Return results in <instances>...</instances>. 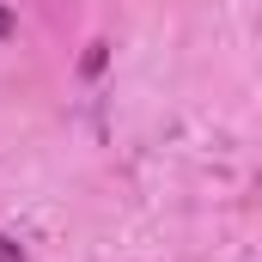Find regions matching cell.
Here are the masks:
<instances>
[{
	"label": "cell",
	"mask_w": 262,
	"mask_h": 262,
	"mask_svg": "<svg viewBox=\"0 0 262 262\" xmlns=\"http://www.w3.org/2000/svg\"><path fill=\"white\" fill-rule=\"evenodd\" d=\"M6 37H12V12L0 6V43H6Z\"/></svg>",
	"instance_id": "7a4b0ae2"
},
{
	"label": "cell",
	"mask_w": 262,
	"mask_h": 262,
	"mask_svg": "<svg viewBox=\"0 0 262 262\" xmlns=\"http://www.w3.org/2000/svg\"><path fill=\"white\" fill-rule=\"evenodd\" d=\"M0 262H25V250H18L12 238H0Z\"/></svg>",
	"instance_id": "6da1fadb"
}]
</instances>
